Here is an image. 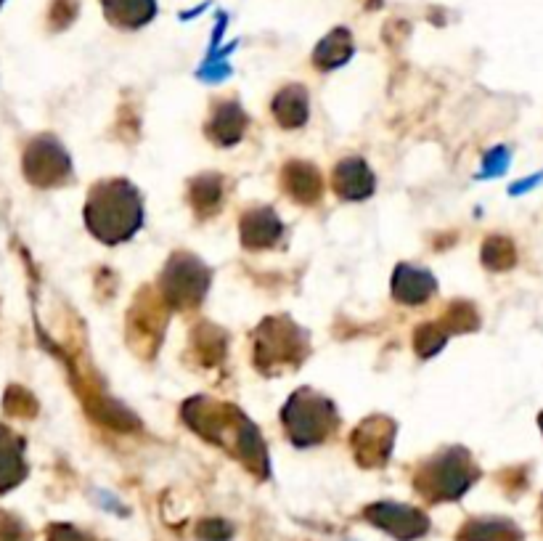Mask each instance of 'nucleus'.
I'll return each mask as SVG.
<instances>
[]
</instances>
